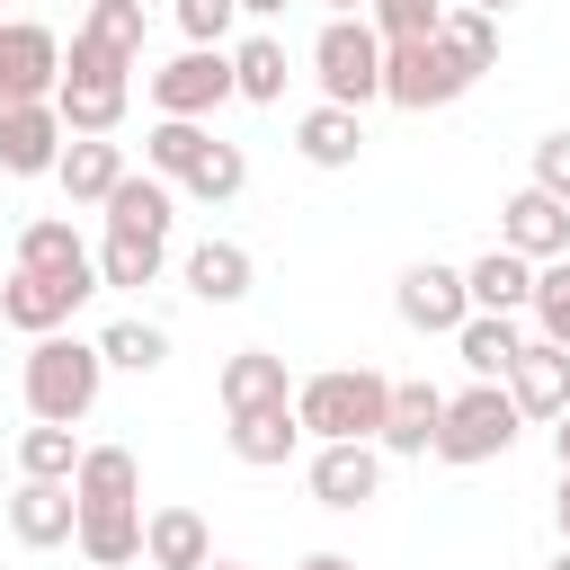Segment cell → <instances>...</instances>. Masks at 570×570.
Returning a JSON list of instances; mask_svg holds the SVG:
<instances>
[{
    "instance_id": "cell-36",
    "label": "cell",
    "mask_w": 570,
    "mask_h": 570,
    "mask_svg": "<svg viewBox=\"0 0 570 570\" xmlns=\"http://www.w3.org/2000/svg\"><path fill=\"white\" fill-rule=\"evenodd\" d=\"M525 312H534V338L570 347V258H543V267H534V294H525Z\"/></svg>"
},
{
    "instance_id": "cell-28",
    "label": "cell",
    "mask_w": 570,
    "mask_h": 570,
    "mask_svg": "<svg viewBox=\"0 0 570 570\" xmlns=\"http://www.w3.org/2000/svg\"><path fill=\"white\" fill-rule=\"evenodd\" d=\"M232 98H249V107H276L285 98V36L276 27H258V36L232 45Z\"/></svg>"
},
{
    "instance_id": "cell-16",
    "label": "cell",
    "mask_w": 570,
    "mask_h": 570,
    "mask_svg": "<svg viewBox=\"0 0 570 570\" xmlns=\"http://www.w3.org/2000/svg\"><path fill=\"white\" fill-rule=\"evenodd\" d=\"M71 525H80V499H71V481H18V490H9V534H18L27 552H53V543H71Z\"/></svg>"
},
{
    "instance_id": "cell-47",
    "label": "cell",
    "mask_w": 570,
    "mask_h": 570,
    "mask_svg": "<svg viewBox=\"0 0 570 570\" xmlns=\"http://www.w3.org/2000/svg\"><path fill=\"white\" fill-rule=\"evenodd\" d=\"M543 570H570V543H561V552H552V561H543Z\"/></svg>"
},
{
    "instance_id": "cell-18",
    "label": "cell",
    "mask_w": 570,
    "mask_h": 570,
    "mask_svg": "<svg viewBox=\"0 0 570 570\" xmlns=\"http://www.w3.org/2000/svg\"><path fill=\"white\" fill-rule=\"evenodd\" d=\"M18 267H36V276H71V285L98 294V258H89V240H80L62 214H45V223L18 232Z\"/></svg>"
},
{
    "instance_id": "cell-21",
    "label": "cell",
    "mask_w": 570,
    "mask_h": 570,
    "mask_svg": "<svg viewBox=\"0 0 570 570\" xmlns=\"http://www.w3.org/2000/svg\"><path fill=\"white\" fill-rule=\"evenodd\" d=\"M463 294H472V312H525V294H534V258H517L508 240H490V249L463 267Z\"/></svg>"
},
{
    "instance_id": "cell-17",
    "label": "cell",
    "mask_w": 570,
    "mask_h": 570,
    "mask_svg": "<svg viewBox=\"0 0 570 570\" xmlns=\"http://www.w3.org/2000/svg\"><path fill=\"white\" fill-rule=\"evenodd\" d=\"M107 232H151V240H169V223H178V187L169 178H151V169H125L116 187H107Z\"/></svg>"
},
{
    "instance_id": "cell-26",
    "label": "cell",
    "mask_w": 570,
    "mask_h": 570,
    "mask_svg": "<svg viewBox=\"0 0 570 570\" xmlns=\"http://www.w3.org/2000/svg\"><path fill=\"white\" fill-rule=\"evenodd\" d=\"M294 151L312 160V169H356V151H365V116L356 107H312L303 125H294Z\"/></svg>"
},
{
    "instance_id": "cell-48",
    "label": "cell",
    "mask_w": 570,
    "mask_h": 570,
    "mask_svg": "<svg viewBox=\"0 0 570 570\" xmlns=\"http://www.w3.org/2000/svg\"><path fill=\"white\" fill-rule=\"evenodd\" d=\"M205 570H240V561H205Z\"/></svg>"
},
{
    "instance_id": "cell-46",
    "label": "cell",
    "mask_w": 570,
    "mask_h": 570,
    "mask_svg": "<svg viewBox=\"0 0 570 570\" xmlns=\"http://www.w3.org/2000/svg\"><path fill=\"white\" fill-rule=\"evenodd\" d=\"M463 9H490V18H508V9H517V0H463Z\"/></svg>"
},
{
    "instance_id": "cell-29",
    "label": "cell",
    "mask_w": 570,
    "mask_h": 570,
    "mask_svg": "<svg viewBox=\"0 0 570 570\" xmlns=\"http://www.w3.org/2000/svg\"><path fill=\"white\" fill-rule=\"evenodd\" d=\"M89 258H98V294H107V285L142 294V285H160V258H169V240H151V232H107Z\"/></svg>"
},
{
    "instance_id": "cell-12",
    "label": "cell",
    "mask_w": 570,
    "mask_h": 570,
    "mask_svg": "<svg viewBox=\"0 0 570 570\" xmlns=\"http://www.w3.org/2000/svg\"><path fill=\"white\" fill-rule=\"evenodd\" d=\"M499 240L517 249V258H570V205L561 196H543V187H517L508 205H499Z\"/></svg>"
},
{
    "instance_id": "cell-2",
    "label": "cell",
    "mask_w": 570,
    "mask_h": 570,
    "mask_svg": "<svg viewBox=\"0 0 570 570\" xmlns=\"http://www.w3.org/2000/svg\"><path fill=\"white\" fill-rule=\"evenodd\" d=\"M383 401H392V374H374V365H330V374H303L294 383V419H303L312 445L374 436L383 428Z\"/></svg>"
},
{
    "instance_id": "cell-20",
    "label": "cell",
    "mask_w": 570,
    "mask_h": 570,
    "mask_svg": "<svg viewBox=\"0 0 570 570\" xmlns=\"http://www.w3.org/2000/svg\"><path fill=\"white\" fill-rule=\"evenodd\" d=\"M53 178H62L71 205H107V187L125 178V142H107V134H71L62 160H53Z\"/></svg>"
},
{
    "instance_id": "cell-39",
    "label": "cell",
    "mask_w": 570,
    "mask_h": 570,
    "mask_svg": "<svg viewBox=\"0 0 570 570\" xmlns=\"http://www.w3.org/2000/svg\"><path fill=\"white\" fill-rule=\"evenodd\" d=\"M232 27H240L232 0H178V36H187V45H223Z\"/></svg>"
},
{
    "instance_id": "cell-15",
    "label": "cell",
    "mask_w": 570,
    "mask_h": 570,
    "mask_svg": "<svg viewBox=\"0 0 570 570\" xmlns=\"http://www.w3.org/2000/svg\"><path fill=\"white\" fill-rule=\"evenodd\" d=\"M223 445H232V463H249V472H276V463H294V445H303V419H294V401H267V410H232Z\"/></svg>"
},
{
    "instance_id": "cell-31",
    "label": "cell",
    "mask_w": 570,
    "mask_h": 570,
    "mask_svg": "<svg viewBox=\"0 0 570 570\" xmlns=\"http://www.w3.org/2000/svg\"><path fill=\"white\" fill-rule=\"evenodd\" d=\"M205 142H214V134H205V125H196V116H160V125H151V134H142V169H151V178H169V187H178V178H187V169H196V151H205Z\"/></svg>"
},
{
    "instance_id": "cell-6",
    "label": "cell",
    "mask_w": 570,
    "mask_h": 570,
    "mask_svg": "<svg viewBox=\"0 0 570 570\" xmlns=\"http://www.w3.org/2000/svg\"><path fill=\"white\" fill-rule=\"evenodd\" d=\"M232 98V45H187V53H169L160 71H151V107L160 116H214Z\"/></svg>"
},
{
    "instance_id": "cell-35",
    "label": "cell",
    "mask_w": 570,
    "mask_h": 570,
    "mask_svg": "<svg viewBox=\"0 0 570 570\" xmlns=\"http://www.w3.org/2000/svg\"><path fill=\"white\" fill-rule=\"evenodd\" d=\"M71 36H89V45H107V53L142 62V0H89V18H80Z\"/></svg>"
},
{
    "instance_id": "cell-4",
    "label": "cell",
    "mask_w": 570,
    "mask_h": 570,
    "mask_svg": "<svg viewBox=\"0 0 570 570\" xmlns=\"http://www.w3.org/2000/svg\"><path fill=\"white\" fill-rule=\"evenodd\" d=\"M472 80H481V71H472V62H463L445 36L383 45V98H392V107H410V116H428V107H454Z\"/></svg>"
},
{
    "instance_id": "cell-42",
    "label": "cell",
    "mask_w": 570,
    "mask_h": 570,
    "mask_svg": "<svg viewBox=\"0 0 570 570\" xmlns=\"http://www.w3.org/2000/svg\"><path fill=\"white\" fill-rule=\"evenodd\" d=\"M552 525H561V543H570V472H561V490H552Z\"/></svg>"
},
{
    "instance_id": "cell-30",
    "label": "cell",
    "mask_w": 570,
    "mask_h": 570,
    "mask_svg": "<svg viewBox=\"0 0 570 570\" xmlns=\"http://www.w3.org/2000/svg\"><path fill=\"white\" fill-rule=\"evenodd\" d=\"M71 543H80L98 570H125V561H142V508H80Z\"/></svg>"
},
{
    "instance_id": "cell-14",
    "label": "cell",
    "mask_w": 570,
    "mask_h": 570,
    "mask_svg": "<svg viewBox=\"0 0 570 570\" xmlns=\"http://www.w3.org/2000/svg\"><path fill=\"white\" fill-rule=\"evenodd\" d=\"M499 383H508V401H517L525 419H561V410H570V347L525 338V347H517V365H508Z\"/></svg>"
},
{
    "instance_id": "cell-37",
    "label": "cell",
    "mask_w": 570,
    "mask_h": 570,
    "mask_svg": "<svg viewBox=\"0 0 570 570\" xmlns=\"http://www.w3.org/2000/svg\"><path fill=\"white\" fill-rule=\"evenodd\" d=\"M472 71H499V18L490 9H463V0H445V27H436Z\"/></svg>"
},
{
    "instance_id": "cell-10",
    "label": "cell",
    "mask_w": 570,
    "mask_h": 570,
    "mask_svg": "<svg viewBox=\"0 0 570 570\" xmlns=\"http://www.w3.org/2000/svg\"><path fill=\"white\" fill-rule=\"evenodd\" d=\"M125 107H134V71H62V80H53L62 134H116Z\"/></svg>"
},
{
    "instance_id": "cell-45",
    "label": "cell",
    "mask_w": 570,
    "mask_h": 570,
    "mask_svg": "<svg viewBox=\"0 0 570 570\" xmlns=\"http://www.w3.org/2000/svg\"><path fill=\"white\" fill-rule=\"evenodd\" d=\"M321 9H330V18H365V0H321Z\"/></svg>"
},
{
    "instance_id": "cell-24",
    "label": "cell",
    "mask_w": 570,
    "mask_h": 570,
    "mask_svg": "<svg viewBox=\"0 0 570 570\" xmlns=\"http://www.w3.org/2000/svg\"><path fill=\"white\" fill-rule=\"evenodd\" d=\"M71 499H80V508H142V463H134L125 445H80Z\"/></svg>"
},
{
    "instance_id": "cell-1",
    "label": "cell",
    "mask_w": 570,
    "mask_h": 570,
    "mask_svg": "<svg viewBox=\"0 0 570 570\" xmlns=\"http://www.w3.org/2000/svg\"><path fill=\"white\" fill-rule=\"evenodd\" d=\"M98 383H107L98 338H62V330H45V338L27 347V365H18L27 419H62V428H80V419L98 410Z\"/></svg>"
},
{
    "instance_id": "cell-43",
    "label": "cell",
    "mask_w": 570,
    "mask_h": 570,
    "mask_svg": "<svg viewBox=\"0 0 570 570\" xmlns=\"http://www.w3.org/2000/svg\"><path fill=\"white\" fill-rule=\"evenodd\" d=\"M294 570H356V561H347V552H303Z\"/></svg>"
},
{
    "instance_id": "cell-13",
    "label": "cell",
    "mask_w": 570,
    "mask_h": 570,
    "mask_svg": "<svg viewBox=\"0 0 570 570\" xmlns=\"http://www.w3.org/2000/svg\"><path fill=\"white\" fill-rule=\"evenodd\" d=\"M80 303H89V285H71V276H36V267H9V285H0V321L27 330V338L62 330Z\"/></svg>"
},
{
    "instance_id": "cell-34",
    "label": "cell",
    "mask_w": 570,
    "mask_h": 570,
    "mask_svg": "<svg viewBox=\"0 0 570 570\" xmlns=\"http://www.w3.org/2000/svg\"><path fill=\"white\" fill-rule=\"evenodd\" d=\"M98 356L125 365V374H160V365H169V330H160V321H116V330L98 338Z\"/></svg>"
},
{
    "instance_id": "cell-11",
    "label": "cell",
    "mask_w": 570,
    "mask_h": 570,
    "mask_svg": "<svg viewBox=\"0 0 570 570\" xmlns=\"http://www.w3.org/2000/svg\"><path fill=\"white\" fill-rule=\"evenodd\" d=\"M62 116H53V98H27V107H0V169L9 178H53V160H62Z\"/></svg>"
},
{
    "instance_id": "cell-38",
    "label": "cell",
    "mask_w": 570,
    "mask_h": 570,
    "mask_svg": "<svg viewBox=\"0 0 570 570\" xmlns=\"http://www.w3.org/2000/svg\"><path fill=\"white\" fill-rule=\"evenodd\" d=\"M365 27L383 45H410V36H436L445 27V0H365Z\"/></svg>"
},
{
    "instance_id": "cell-8",
    "label": "cell",
    "mask_w": 570,
    "mask_h": 570,
    "mask_svg": "<svg viewBox=\"0 0 570 570\" xmlns=\"http://www.w3.org/2000/svg\"><path fill=\"white\" fill-rule=\"evenodd\" d=\"M303 481H312L321 508L347 517V508H365V499L383 490V445H374V436H330V445H312V472H303Z\"/></svg>"
},
{
    "instance_id": "cell-9",
    "label": "cell",
    "mask_w": 570,
    "mask_h": 570,
    "mask_svg": "<svg viewBox=\"0 0 570 570\" xmlns=\"http://www.w3.org/2000/svg\"><path fill=\"white\" fill-rule=\"evenodd\" d=\"M392 312H401L410 330H428V338H454V330H463V312H472V294H463V267H436V258L401 267V285H392Z\"/></svg>"
},
{
    "instance_id": "cell-23",
    "label": "cell",
    "mask_w": 570,
    "mask_h": 570,
    "mask_svg": "<svg viewBox=\"0 0 570 570\" xmlns=\"http://www.w3.org/2000/svg\"><path fill=\"white\" fill-rule=\"evenodd\" d=\"M214 392H223V419H232V410H267V401H294V383H285V356H276V347H240V356H223Z\"/></svg>"
},
{
    "instance_id": "cell-44",
    "label": "cell",
    "mask_w": 570,
    "mask_h": 570,
    "mask_svg": "<svg viewBox=\"0 0 570 570\" xmlns=\"http://www.w3.org/2000/svg\"><path fill=\"white\" fill-rule=\"evenodd\" d=\"M552 454H561V472H570V410L552 419Z\"/></svg>"
},
{
    "instance_id": "cell-25",
    "label": "cell",
    "mask_w": 570,
    "mask_h": 570,
    "mask_svg": "<svg viewBox=\"0 0 570 570\" xmlns=\"http://www.w3.org/2000/svg\"><path fill=\"white\" fill-rule=\"evenodd\" d=\"M142 561H151V570H205V561H214L205 517H196V508H151V517H142Z\"/></svg>"
},
{
    "instance_id": "cell-32",
    "label": "cell",
    "mask_w": 570,
    "mask_h": 570,
    "mask_svg": "<svg viewBox=\"0 0 570 570\" xmlns=\"http://www.w3.org/2000/svg\"><path fill=\"white\" fill-rule=\"evenodd\" d=\"M18 472H27V481H71V472H80V436H71L62 419H36V428L18 436Z\"/></svg>"
},
{
    "instance_id": "cell-33",
    "label": "cell",
    "mask_w": 570,
    "mask_h": 570,
    "mask_svg": "<svg viewBox=\"0 0 570 570\" xmlns=\"http://www.w3.org/2000/svg\"><path fill=\"white\" fill-rule=\"evenodd\" d=\"M178 187H187L196 205H232V196L249 187V160H240V142H205V151H196V169H187Z\"/></svg>"
},
{
    "instance_id": "cell-5",
    "label": "cell",
    "mask_w": 570,
    "mask_h": 570,
    "mask_svg": "<svg viewBox=\"0 0 570 570\" xmlns=\"http://www.w3.org/2000/svg\"><path fill=\"white\" fill-rule=\"evenodd\" d=\"M312 80H321L330 107H356L365 116V98H383V36L365 18H330L312 36Z\"/></svg>"
},
{
    "instance_id": "cell-40",
    "label": "cell",
    "mask_w": 570,
    "mask_h": 570,
    "mask_svg": "<svg viewBox=\"0 0 570 570\" xmlns=\"http://www.w3.org/2000/svg\"><path fill=\"white\" fill-rule=\"evenodd\" d=\"M534 187H543V196H561V205H570V125H561V134H543V142H534Z\"/></svg>"
},
{
    "instance_id": "cell-3",
    "label": "cell",
    "mask_w": 570,
    "mask_h": 570,
    "mask_svg": "<svg viewBox=\"0 0 570 570\" xmlns=\"http://www.w3.org/2000/svg\"><path fill=\"white\" fill-rule=\"evenodd\" d=\"M517 428H525V410L508 401V383H463V392H445V419H436V463H490V454H508L517 445Z\"/></svg>"
},
{
    "instance_id": "cell-41",
    "label": "cell",
    "mask_w": 570,
    "mask_h": 570,
    "mask_svg": "<svg viewBox=\"0 0 570 570\" xmlns=\"http://www.w3.org/2000/svg\"><path fill=\"white\" fill-rule=\"evenodd\" d=\"M232 9H240V18H258V27H267V18H285V9H294V0H232Z\"/></svg>"
},
{
    "instance_id": "cell-7",
    "label": "cell",
    "mask_w": 570,
    "mask_h": 570,
    "mask_svg": "<svg viewBox=\"0 0 570 570\" xmlns=\"http://www.w3.org/2000/svg\"><path fill=\"white\" fill-rule=\"evenodd\" d=\"M53 80H62V36L45 18H0V107L53 98Z\"/></svg>"
},
{
    "instance_id": "cell-19",
    "label": "cell",
    "mask_w": 570,
    "mask_h": 570,
    "mask_svg": "<svg viewBox=\"0 0 570 570\" xmlns=\"http://www.w3.org/2000/svg\"><path fill=\"white\" fill-rule=\"evenodd\" d=\"M436 419H445V392H436V383H392L374 445H383V454H428V445H436Z\"/></svg>"
},
{
    "instance_id": "cell-22",
    "label": "cell",
    "mask_w": 570,
    "mask_h": 570,
    "mask_svg": "<svg viewBox=\"0 0 570 570\" xmlns=\"http://www.w3.org/2000/svg\"><path fill=\"white\" fill-rule=\"evenodd\" d=\"M517 347H525L517 312H463V330H454V356H463L472 383H499V374L517 365Z\"/></svg>"
},
{
    "instance_id": "cell-27",
    "label": "cell",
    "mask_w": 570,
    "mask_h": 570,
    "mask_svg": "<svg viewBox=\"0 0 570 570\" xmlns=\"http://www.w3.org/2000/svg\"><path fill=\"white\" fill-rule=\"evenodd\" d=\"M249 276H258V258L240 240H196L187 249V294L196 303H249Z\"/></svg>"
}]
</instances>
